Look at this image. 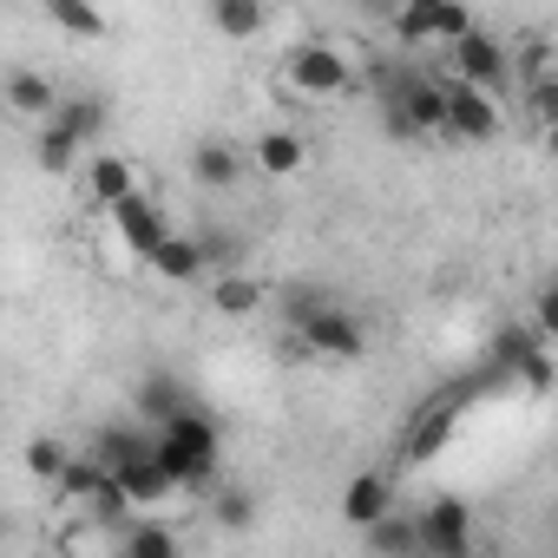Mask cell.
Here are the masks:
<instances>
[{
  "label": "cell",
  "instance_id": "cell-6",
  "mask_svg": "<svg viewBox=\"0 0 558 558\" xmlns=\"http://www.w3.org/2000/svg\"><path fill=\"white\" fill-rule=\"evenodd\" d=\"M460 414H466V388H447V395H434L427 408H414V421H408V434H401V460H408V466H427V460L453 440Z\"/></svg>",
  "mask_w": 558,
  "mask_h": 558
},
{
  "label": "cell",
  "instance_id": "cell-11",
  "mask_svg": "<svg viewBox=\"0 0 558 558\" xmlns=\"http://www.w3.org/2000/svg\"><path fill=\"white\" fill-rule=\"evenodd\" d=\"M191 408H197V395H191L178 375H165V368H158V375H145V381H138V421H145L151 434H158V427H171V421H184Z\"/></svg>",
  "mask_w": 558,
  "mask_h": 558
},
{
  "label": "cell",
  "instance_id": "cell-3",
  "mask_svg": "<svg viewBox=\"0 0 558 558\" xmlns=\"http://www.w3.org/2000/svg\"><path fill=\"white\" fill-rule=\"evenodd\" d=\"M290 323H296V336H303V349H310V355H329V362H355V355L368 349L362 323H355L349 310H336V303H303Z\"/></svg>",
  "mask_w": 558,
  "mask_h": 558
},
{
  "label": "cell",
  "instance_id": "cell-30",
  "mask_svg": "<svg viewBox=\"0 0 558 558\" xmlns=\"http://www.w3.org/2000/svg\"><path fill=\"white\" fill-rule=\"evenodd\" d=\"M545 158H558V125H551V132H545Z\"/></svg>",
  "mask_w": 558,
  "mask_h": 558
},
{
  "label": "cell",
  "instance_id": "cell-25",
  "mask_svg": "<svg viewBox=\"0 0 558 558\" xmlns=\"http://www.w3.org/2000/svg\"><path fill=\"white\" fill-rule=\"evenodd\" d=\"M73 460H80V453H66V447H60L53 434L27 440V473H34V480H47V486H60V480L73 473Z\"/></svg>",
  "mask_w": 558,
  "mask_h": 558
},
{
  "label": "cell",
  "instance_id": "cell-5",
  "mask_svg": "<svg viewBox=\"0 0 558 558\" xmlns=\"http://www.w3.org/2000/svg\"><path fill=\"white\" fill-rule=\"evenodd\" d=\"M349 86H355V66H349L342 47L303 40V47L290 53V93H303V99H342Z\"/></svg>",
  "mask_w": 558,
  "mask_h": 558
},
{
  "label": "cell",
  "instance_id": "cell-29",
  "mask_svg": "<svg viewBox=\"0 0 558 558\" xmlns=\"http://www.w3.org/2000/svg\"><path fill=\"white\" fill-rule=\"evenodd\" d=\"M532 329H538L545 342H558V283H551V290L532 303Z\"/></svg>",
  "mask_w": 558,
  "mask_h": 558
},
{
  "label": "cell",
  "instance_id": "cell-22",
  "mask_svg": "<svg viewBox=\"0 0 558 558\" xmlns=\"http://www.w3.org/2000/svg\"><path fill=\"white\" fill-rule=\"evenodd\" d=\"M119 558H178V532L165 519H132L119 532Z\"/></svg>",
  "mask_w": 558,
  "mask_h": 558
},
{
  "label": "cell",
  "instance_id": "cell-26",
  "mask_svg": "<svg viewBox=\"0 0 558 558\" xmlns=\"http://www.w3.org/2000/svg\"><path fill=\"white\" fill-rule=\"evenodd\" d=\"M53 27L60 34H73V40H106V14H93V8H80V0H53Z\"/></svg>",
  "mask_w": 558,
  "mask_h": 558
},
{
  "label": "cell",
  "instance_id": "cell-21",
  "mask_svg": "<svg viewBox=\"0 0 558 558\" xmlns=\"http://www.w3.org/2000/svg\"><path fill=\"white\" fill-rule=\"evenodd\" d=\"M47 125H60V132L86 151V145L106 132V99H99V93H73V99H60V112H53Z\"/></svg>",
  "mask_w": 558,
  "mask_h": 558
},
{
  "label": "cell",
  "instance_id": "cell-23",
  "mask_svg": "<svg viewBox=\"0 0 558 558\" xmlns=\"http://www.w3.org/2000/svg\"><path fill=\"white\" fill-rule=\"evenodd\" d=\"M210 27H217L223 40H256V34L269 27V14L256 8V0H217V8H210Z\"/></svg>",
  "mask_w": 558,
  "mask_h": 558
},
{
  "label": "cell",
  "instance_id": "cell-19",
  "mask_svg": "<svg viewBox=\"0 0 558 558\" xmlns=\"http://www.w3.org/2000/svg\"><path fill=\"white\" fill-rule=\"evenodd\" d=\"M362 538H368V558H427V545H421V519H414V512H388V519L368 525Z\"/></svg>",
  "mask_w": 558,
  "mask_h": 558
},
{
  "label": "cell",
  "instance_id": "cell-9",
  "mask_svg": "<svg viewBox=\"0 0 558 558\" xmlns=\"http://www.w3.org/2000/svg\"><path fill=\"white\" fill-rule=\"evenodd\" d=\"M538 342H545V336H538L532 323L499 329V336H493V355H486V362H493V375H519L525 388H551V355H545Z\"/></svg>",
  "mask_w": 558,
  "mask_h": 558
},
{
  "label": "cell",
  "instance_id": "cell-18",
  "mask_svg": "<svg viewBox=\"0 0 558 558\" xmlns=\"http://www.w3.org/2000/svg\"><path fill=\"white\" fill-rule=\"evenodd\" d=\"M8 106H14L21 119H40V125H47V119L60 112V86H53L47 73H34V66H14V73H8Z\"/></svg>",
  "mask_w": 558,
  "mask_h": 558
},
{
  "label": "cell",
  "instance_id": "cell-13",
  "mask_svg": "<svg viewBox=\"0 0 558 558\" xmlns=\"http://www.w3.org/2000/svg\"><path fill=\"white\" fill-rule=\"evenodd\" d=\"M388 512H395V480H388V473H355L349 493H342V519L368 532V525H381Z\"/></svg>",
  "mask_w": 558,
  "mask_h": 558
},
{
  "label": "cell",
  "instance_id": "cell-2",
  "mask_svg": "<svg viewBox=\"0 0 558 558\" xmlns=\"http://www.w3.org/2000/svg\"><path fill=\"white\" fill-rule=\"evenodd\" d=\"M480 21L460 8V0H408V8H395V40L401 53H434V47H460Z\"/></svg>",
  "mask_w": 558,
  "mask_h": 558
},
{
  "label": "cell",
  "instance_id": "cell-17",
  "mask_svg": "<svg viewBox=\"0 0 558 558\" xmlns=\"http://www.w3.org/2000/svg\"><path fill=\"white\" fill-rule=\"evenodd\" d=\"M269 303V290L256 283V276H243V269H230V276H210V316H230V323H243V316H256Z\"/></svg>",
  "mask_w": 558,
  "mask_h": 558
},
{
  "label": "cell",
  "instance_id": "cell-20",
  "mask_svg": "<svg viewBox=\"0 0 558 558\" xmlns=\"http://www.w3.org/2000/svg\"><path fill=\"white\" fill-rule=\"evenodd\" d=\"M243 165H250V158H243L236 145H223V138H204V145L191 151V178H197L204 191H230V184L243 178Z\"/></svg>",
  "mask_w": 558,
  "mask_h": 558
},
{
  "label": "cell",
  "instance_id": "cell-8",
  "mask_svg": "<svg viewBox=\"0 0 558 558\" xmlns=\"http://www.w3.org/2000/svg\"><path fill=\"white\" fill-rule=\"evenodd\" d=\"M447 80V138H466V145H486V138H499V99L493 93H480V86H466V80H453V73H440Z\"/></svg>",
  "mask_w": 558,
  "mask_h": 558
},
{
  "label": "cell",
  "instance_id": "cell-24",
  "mask_svg": "<svg viewBox=\"0 0 558 558\" xmlns=\"http://www.w3.org/2000/svg\"><path fill=\"white\" fill-rule=\"evenodd\" d=\"M210 525L217 532H250L256 525V493L250 486H217L210 493Z\"/></svg>",
  "mask_w": 558,
  "mask_h": 558
},
{
  "label": "cell",
  "instance_id": "cell-15",
  "mask_svg": "<svg viewBox=\"0 0 558 558\" xmlns=\"http://www.w3.org/2000/svg\"><path fill=\"white\" fill-rule=\"evenodd\" d=\"M250 165L263 171V178H296L303 165H310V145H303V132H263L256 145H250Z\"/></svg>",
  "mask_w": 558,
  "mask_h": 558
},
{
  "label": "cell",
  "instance_id": "cell-14",
  "mask_svg": "<svg viewBox=\"0 0 558 558\" xmlns=\"http://www.w3.org/2000/svg\"><path fill=\"white\" fill-rule=\"evenodd\" d=\"M86 191H93L99 210H119L125 197H138V178H132V165L119 151H93L86 158Z\"/></svg>",
  "mask_w": 558,
  "mask_h": 558
},
{
  "label": "cell",
  "instance_id": "cell-7",
  "mask_svg": "<svg viewBox=\"0 0 558 558\" xmlns=\"http://www.w3.org/2000/svg\"><path fill=\"white\" fill-rule=\"evenodd\" d=\"M447 73H453V80H466V86H480V93H499V86H506V73H512V53H506V40H499V34L473 27V34L447 53Z\"/></svg>",
  "mask_w": 558,
  "mask_h": 558
},
{
  "label": "cell",
  "instance_id": "cell-16",
  "mask_svg": "<svg viewBox=\"0 0 558 558\" xmlns=\"http://www.w3.org/2000/svg\"><path fill=\"white\" fill-rule=\"evenodd\" d=\"M151 269L165 276V283H197V276L210 269V250H204V236H191V230H171V236H165V250L151 256Z\"/></svg>",
  "mask_w": 558,
  "mask_h": 558
},
{
  "label": "cell",
  "instance_id": "cell-1",
  "mask_svg": "<svg viewBox=\"0 0 558 558\" xmlns=\"http://www.w3.org/2000/svg\"><path fill=\"white\" fill-rule=\"evenodd\" d=\"M158 466L178 480V493H217V421L204 408H191L184 421L158 427Z\"/></svg>",
  "mask_w": 558,
  "mask_h": 558
},
{
  "label": "cell",
  "instance_id": "cell-12",
  "mask_svg": "<svg viewBox=\"0 0 558 558\" xmlns=\"http://www.w3.org/2000/svg\"><path fill=\"white\" fill-rule=\"evenodd\" d=\"M119 486H125V499H132V512L138 519H158V506H171L178 499V480L158 466V453L151 460H138V466H125V473H112Z\"/></svg>",
  "mask_w": 558,
  "mask_h": 558
},
{
  "label": "cell",
  "instance_id": "cell-28",
  "mask_svg": "<svg viewBox=\"0 0 558 558\" xmlns=\"http://www.w3.org/2000/svg\"><path fill=\"white\" fill-rule=\"evenodd\" d=\"M73 151H80V145H73V138H66L60 125H40V145H34L40 171H66V165H73Z\"/></svg>",
  "mask_w": 558,
  "mask_h": 558
},
{
  "label": "cell",
  "instance_id": "cell-10",
  "mask_svg": "<svg viewBox=\"0 0 558 558\" xmlns=\"http://www.w3.org/2000/svg\"><path fill=\"white\" fill-rule=\"evenodd\" d=\"M106 217H112L119 243H125L132 256H145V263H151V256L165 250V236H171V217H165V210H158V197H145V191H138V197H125V204H119V210H106Z\"/></svg>",
  "mask_w": 558,
  "mask_h": 558
},
{
  "label": "cell",
  "instance_id": "cell-4",
  "mask_svg": "<svg viewBox=\"0 0 558 558\" xmlns=\"http://www.w3.org/2000/svg\"><path fill=\"white\" fill-rule=\"evenodd\" d=\"M414 519H421L427 558H473V551H480V538H473V506H466L460 493H434Z\"/></svg>",
  "mask_w": 558,
  "mask_h": 558
},
{
  "label": "cell",
  "instance_id": "cell-27",
  "mask_svg": "<svg viewBox=\"0 0 558 558\" xmlns=\"http://www.w3.org/2000/svg\"><path fill=\"white\" fill-rule=\"evenodd\" d=\"M525 119H532V125H545V132L558 125V73H545V80H532V86H525Z\"/></svg>",
  "mask_w": 558,
  "mask_h": 558
}]
</instances>
